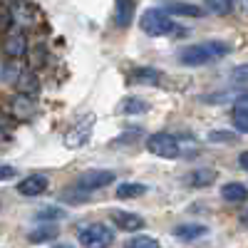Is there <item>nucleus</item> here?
<instances>
[{"label":"nucleus","mask_w":248,"mask_h":248,"mask_svg":"<svg viewBox=\"0 0 248 248\" xmlns=\"http://www.w3.org/2000/svg\"><path fill=\"white\" fill-rule=\"evenodd\" d=\"M231 52V45L223 40H203V43H194L179 52V65L184 67H201L211 65V62L221 60Z\"/></svg>","instance_id":"nucleus-1"},{"label":"nucleus","mask_w":248,"mask_h":248,"mask_svg":"<svg viewBox=\"0 0 248 248\" xmlns=\"http://www.w3.org/2000/svg\"><path fill=\"white\" fill-rule=\"evenodd\" d=\"M139 28L149 37H167V35H181L184 32L164 8H149L139 17Z\"/></svg>","instance_id":"nucleus-2"},{"label":"nucleus","mask_w":248,"mask_h":248,"mask_svg":"<svg viewBox=\"0 0 248 248\" xmlns=\"http://www.w3.org/2000/svg\"><path fill=\"white\" fill-rule=\"evenodd\" d=\"M77 238H79L82 248H109L114 243V231L107 223L94 221V223H87V226H79Z\"/></svg>","instance_id":"nucleus-3"},{"label":"nucleus","mask_w":248,"mask_h":248,"mask_svg":"<svg viewBox=\"0 0 248 248\" xmlns=\"http://www.w3.org/2000/svg\"><path fill=\"white\" fill-rule=\"evenodd\" d=\"M147 152L159 156V159H179L181 156V139L174 137V134H167V132H156L147 139Z\"/></svg>","instance_id":"nucleus-4"},{"label":"nucleus","mask_w":248,"mask_h":248,"mask_svg":"<svg viewBox=\"0 0 248 248\" xmlns=\"http://www.w3.org/2000/svg\"><path fill=\"white\" fill-rule=\"evenodd\" d=\"M114 179H117V174L109 171V169H90L85 174H79L75 186L82 194H92V191H99V189H105V186H109Z\"/></svg>","instance_id":"nucleus-5"},{"label":"nucleus","mask_w":248,"mask_h":248,"mask_svg":"<svg viewBox=\"0 0 248 248\" xmlns=\"http://www.w3.org/2000/svg\"><path fill=\"white\" fill-rule=\"evenodd\" d=\"M92 129H94V114H87L85 119H79L72 129L65 132V137H62V144H65L67 149L85 147V144L90 141V137H92Z\"/></svg>","instance_id":"nucleus-6"},{"label":"nucleus","mask_w":248,"mask_h":248,"mask_svg":"<svg viewBox=\"0 0 248 248\" xmlns=\"http://www.w3.org/2000/svg\"><path fill=\"white\" fill-rule=\"evenodd\" d=\"M50 186V179L45 174H30L23 181H17V194L25 196V199H35V196H43Z\"/></svg>","instance_id":"nucleus-7"},{"label":"nucleus","mask_w":248,"mask_h":248,"mask_svg":"<svg viewBox=\"0 0 248 248\" xmlns=\"http://www.w3.org/2000/svg\"><path fill=\"white\" fill-rule=\"evenodd\" d=\"M112 223L119 231H127V233H134V231L144 229V218L134 211H112Z\"/></svg>","instance_id":"nucleus-8"},{"label":"nucleus","mask_w":248,"mask_h":248,"mask_svg":"<svg viewBox=\"0 0 248 248\" xmlns=\"http://www.w3.org/2000/svg\"><path fill=\"white\" fill-rule=\"evenodd\" d=\"M10 114L17 117V119H32V117L37 114V102H35V97L15 94L13 105H10Z\"/></svg>","instance_id":"nucleus-9"},{"label":"nucleus","mask_w":248,"mask_h":248,"mask_svg":"<svg viewBox=\"0 0 248 248\" xmlns=\"http://www.w3.org/2000/svg\"><path fill=\"white\" fill-rule=\"evenodd\" d=\"M3 50H5V55L13 57V60L25 57V52H28V37H25L23 32H10V35L5 37V43H3Z\"/></svg>","instance_id":"nucleus-10"},{"label":"nucleus","mask_w":248,"mask_h":248,"mask_svg":"<svg viewBox=\"0 0 248 248\" xmlns=\"http://www.w3.org/2000/svg\"><path fill=\"white\" fill-rule=\"evenodd\" d=\"M161 72L159 70H154V67H137V70H132L129 72V82H134V85H152V87H156V85H161Z\"/></svg>","instance_id":"nucleus-11"},{"label":"nucleus","mask_w":248,"mask_h":248,"mask_svg":"<svg viewBox=\"0 0 248 248\" xmlns=\"http://www.w3.org/2000/svg\"><path fill=\"white\" fill-rule=\"evenodd\" d=\"M206 233H209V229H206L203 223H179L174 229V236L179 241H184V243H191V241H196V238H201Z\"/></svg>","instance_id":"nucleus-12"},{"label":"nucleus","mask_w":248,"mask_h":248,"mask_svg":"<svg viewBox=\"0 0 248 248\" xmlns=\"http://www.w3.org/2000/svg\"><path fill=\"white\" fill-rule=\"evenodd\" d=\"M221 199L229 201V203H241L248 199V186L246 184H238V181H229L221 186Z\"/></svg>","instance_id":"nucleus-13"},{"label":"nucleus","mask_w":248,"mask_h":248,"mask_svg":"<svg viewBox=\"0 0 248 248\" xmlns=\"http://www.w3.org/2000/svg\"><path fill=\"white\" fill-rule=\"evenodd\" d=\"M152 109V105L147 99H141V97H124L122 99V105H119V112L122 114H127V117H134V114H147Z\"/></svg>","instance_id":"nucleus-14"},{"label":"nucleus","mask_w":248,"mask_h":248,"mask_svg":"<svg viewBox=\"0 0 248 248\" xmlns=\"http://www.w3.org/2000/svg\"><path fill=\"white\" fill-rule=\"evenodd\" d=\"M15 87H17V94H28V97H35L37 90H40V79L35 77V72H20L17 79H15Z\"/></svg>","instance_id":"nucleus-15"},{"label":"nucleus","mask_w":248,"mask_h":248,"mask_svg":"<svg viewBox=\"0 0 248 248\" xmlns=\"http://www.w3.org/2000/svg\"><path fill=\"white\" fill-rule=\"evenodd\" d=\"M10 15H13L15 23H20V25H32L35 23L32 15H37V8L28 5V3H10Z\"/></svg>","instance_id":"nucleus-16"},{"label":"nucleus","mask_w":248,"mask_h":248,"mask_svg":"<svg viewBox=\"0 0 248 248\" xmlns=\"http://www.w3.org/2000/svg\"><path fill=\"white\" fill-rule=\"evenodd\" d=\"M137 5L134 3H114V25L117 28H129L132 25V17H134Z\"/></svg>","instance_id":"nucleus-17"},{"label":"nucleus","mask_w":248,"mask_h":248,"mask_svg":"<svg viewBox=\"0 0 248 248\" xmlns=\"http://www.w3.org/2000/svg\"><path fill=\"white\" fill-rule=\"evenodd\" d=\"M147 194V186L144 184H137V181H127V184H119L117 186V199L127 201V199H139Z\"/></svg>","instance_id":"nucleus-18"},{"label":"nucleus","mask_w":248,"mask_h":248,"mask_svg":"<svg viewBox=\"0 0 248 248\" xmlns=\"http://www.w3.org/2000/svg\"><path fill=\"white\" fill-rule=\"evenodd\" d=\"M169 15L176 13V15H189V17H201L203 13V5H196V3H167L164 5Z\"/></svg>","instance_id":"nucleus-19"},{"label":"nucleus","mask_w":248,"mask_h":248,"mask_svg":"<svg viewBox=\"0 0 248 248\" xmlns=\"http://www.w3.org/2000/svg\"><path fill=\"white\" fill-rule=\"evenodd\" d=\"M216 181V171L214 169H196L189 174V184L196 186V189H203V186H211Z\"/></svg>","instance_id":"nucleus-20"},{"label":"nucleus","mask_w":248,"mask_h":248,"mask_svg":"<svg viewBox=\"0 0 248 248\" xmlns=\"http://www.w3.org/2000/svg\"><path fill=\"white\" fill-rule=\"evenodd\" d=\"M124 248H161V246L154 236H132L124 243Z\"/></svg>","instance_id":"nucleus-21"},{"label":"nucleus","mask_w":248,"mask_h":248,"mask_svg":"<svg viewBox=\"0 0 248 248\" xmlns=\"http://www.w3.org/2000/svg\"><path fill=\"white\" fill-rule=\"evenodd\" d=\"M28 238H30L32 243H45V241H52V238H57V229H55V226H43V229L32 231Z\"/></svg>","instance_id":"nucleus-22"},{"label":"nucleus","mask_w":248,"mask_h":248,"mask_svg":"<svg viewBox=\"0 0 248 248\" xmlns=\"http://www.w3.org/2000/svg\"><path fill=\"white\" fill-rule=\"evenodd\" d=\"M209 141H214V144H236V141H238V137H236L233 132L216 129V132H211V134H209Z\"/></svg>","instance_id":"nucleus-23"},{"label":"nucleus","mask_w":248,"mask_h":248,"mask_svg":"<svg viewBox=\"0 0 248 248\" xmlns=\"http://www.w3.org/2000/svg\"><path fill=\"white\" fill-rule=\"evenodd\" d=\"M236 8V3H203V10L216 13V15H229Z\"/></svg>","instance_id":"nucleus-24"},{"label":"nucleus","mask_w":248,"mask_h":248,"mask_svg":"<svg viewBox=\"0 0 248 248\" xmlns=\"http://www.w3.org/2000/svg\"><path fill=\"white\" fill-rule=\"evenodd\" d=\"M231 79L236 82V85H248V62L231 70Z\"/></svg>","instance_id":"nucleus-25"},{"label":"nucleus","mask_w":248,"mask_h":248,"mask_svg":"<svg viewBox=\"0 0 248 248\" xmlns=\"http://www.w3.org/2000/svg\"><path fill=\"white\" fill-rule=\"evenodd\" d=\"M233 114H248V92H243L233 99Z\"/></svg>","instance_id":"nucleus-26"},{"label":"nucleus","mask_w":248,"mask_h":248,"mask_svg":"<svg viewBox=\"0 0 248 248\" xmlns=\"http://www.w3.org/2000/svg\"><path fill=\"white\" fill-rule=\"evenodd\" d=\"M233 127L241 134H248V114H233Z\"/></svg>","instance_id":"nucleus-27"},{"label":"nucleus","mask_w":248,"mask_h":248,"mask_svg":"<svg viewBox=\"0 0 248 248\" xmlns=\"http://www.w3.org/2000/svg\"><path fill=\"white\" fill-rule=\"evenodd\" d=\"M13 23V15H10V5H0V30H5Z\"/></svg>","instance_id":"nucleus-28"},{"label":"nucleus","mask_w":248,"mask_h":248,"mask_svg":"<svg viewBox=\"0 0 248 248\" xmlns=\"http://www.w3.org/2000/svg\"><path fill=\"white\" fill-rule=\"evenodd\" d=\"M17 171H15V167H8V164H3L0 167V181H8V179H13Z\"/></svg>","instance_id":"nucleus-29"},{"label":"nucleus","mask_w":248,"mask_h":248,"mask_svg":"<svg viewBox=\"0 0 248 248\" xmlns=\"http://www.w3.org/2000/svg\"><path fill=\"white\" fill-rule=\"evenodd\" d=\"M60 216H62L60 209H45V211H40L37 218H50V221H55V218H60Z\"/></svg>","instance_id":"nucleus-30"},{"label":"nucleus","mask_w":248,"mask_h":248,"mask_svg":"<svg viewBox=\"0 0 248 248\" xmlns=\"http://www.w3.org/2000/svg\"><path fill=\"white\" fill-rule=\"evenodd\" d=\"M238 167H241L243 171H248V152H243V154L238 156Z\"/></svg>","instance_id":"nucleus-31"},{"label":"nucleus","mask_w":248,"mask_h":248,"mask_svg":"<svg viewBox=\"0 0 248 248\" xmlns=\"http://www.w3.org/2000/svg\"><path fill=\"white\" fill-rule=\"evenodd\" d=\"M236 8H238V10H243V13L248 15V3H236Z\"/></svg>","instance_id":"nucleus-32"},{"label":"nucleus","mask_w":248,"mask_h":248,"mask_svg":"<svg viewBox=\"0 0 248 248\" xmlns=\"http://www.w3.org/2000/svg\"><path fill=\"white\" fill-rule=\"evenodd\" d=\"M241 223H243V226H246V229H248V211H246V214L241 216Z\"/></svg>","instance_id":"nucleus-33"},{"label":"nucleus","mask_w":248,"mask_h":248,"mask_svg":"<svg viewBox=\"0 0 248 248\" xmlns=\"http://www.w3.org/2000/svg\"><path fill=\"white\" fill-rule=\"evenodd\" d=\"M55 248H75V246H70V243H60V246H55Z\"/></svg>","instance_id":"nucleus-34"}]
</instances>
